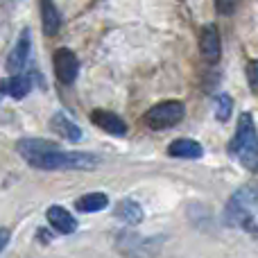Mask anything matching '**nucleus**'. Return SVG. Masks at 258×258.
<instances>
[{"label": "nucleus", "instance_id": "obj_15", "mask_svg": "<svg viewBox=\"0 0 258 258\" xmlns=\"http://www.w3.org/2000/svg\"><path fill=\"white\" fill-rule=\"evenodd\" d=\"M75 206L82 213H98V211H104L109 206V197L104 192H89V195L80 197Z\"/></svg>", "mask_w": 258, "mask_h": 258}, {"label": "nucleus", "instance_id": "obj_8", "mask_svg": "<svg viewBox=\"0 0 258 258\" xmlns=\"http://www.w3.org/2000/svg\"><path fill=\"white\" fill-rule=\"evenodd\" d=\"M91 120H93L95 127L104 129V132L111 134V136H125L127 134V122L122 120L118 113L107 111V109H95V111L91 113Z\"/></svg>", "mask_w": 258, "mask_h": 258}, {"label": "nucleus", "instance_id": "obj_2", "mask_svg": "<svg viewBox=\"0 0 258 258\" xmlns=\"http://www.w3.org/2000/svg\"><path fill=\"white\" fill-rule=\"evenodd\" d=\"M30 165L36 170H93L100 165V159L91 152H66L57 145L32 159Z\"/></svg>", "mask_w": 258, "mask_h": 258}, {"label": "nucleus", "instance_id": "obj_11", "mask_svg": "<svg viewBox=\"0 0 258 258\" xmlns=\"http://www.w3.org/2000/svg\"><path fill=\"white\" fill-rule=\"evenodd\" d=\"M57 147V143H52V141H43V138H23V141H18L16 143V150H18V154L23 156V159L30 163L32 159H36V156H41L43 152H48V150H54Z\"/></svg>", "mask_w": 258, "mask_h": 258}, {"label": "nucleus", "instance_id": "obj_18", "mask_svg": "<svg viewBox=\"0 0 258 258\" xmlns=\"http://www.w3.org/2000/svg\"><path fill=\"white\" fill-rule=\"evenodd\" d=\"M247 82H249V89L258 93V59L249 61V66H247Z\"/></svg>", "mask_w": 258, "mask_h": 258}, {"label": "nucleus", "instance_id": "obj_16", "mask_svg": "<svg viewBox=\"0 0 258 258\" xmlns=\"http://www.w3.org/2000/svg\"><path fill=\"white\" fill-rule=\"evenodd\" d=\"M116 215L122 220V222H127V224H138L143 220V209H141V204H138V202L122 200L120 204H118V209H116Z\"/></svg>", "mask_w": 258, "mask_h": 258}, {"label": "nucleus", "instance_id": "obj_21", "mask_svg": "<svg viewBox=\"0 0 258 258\" xmlns=\"http://www.w3.org/2000/svg\"><path fill=\"white\" fill-rule=\"evenodd\" d=\"M0 98H3V91H0Z\"/></svg>", "mask_w": 258, "mask_h": 258}, {"label": "nucleus", "instance_id": "obj_20", "mask_svg": "<svg viewBox=\"0 0 258 258\" xmlns=\"http://www.w3.org/2000/svg\"><path fill=\"white\" fill-rule=\"evenodd\" d=\"M9 238H12V231H9V229H3V227H0V251L7 247Z\"/></svg>", "mask_w": 258, "mask_h": 258}, {"label": "nucleus", "instance_id": "obj_3", "mask_svg": "<svg viewBox=\"0 0 258 258\" xmlns=\"http://www.w3.org/2000/svg\"><path fill=\"white\" fill-rule=\"evenodd\" d=\"M256 209H258V190L247 186L240 188L227 204V222L231 227L251 229Z\"/></svg>", "mask_w": 258, "mask_h": 258}, {"label": "nucleus", "instance_id": "obj_6", "mask_svg": "<svg viewBox=\"0 0 258 258\" xmlns=\"http://www.w3.org/2000/svg\"><path fill=\"white\" fill-rule=\"evenodd\" d=\"M30 50H32V32L25 27V30L21 32V36H18L14 50L7 57V71L12 73V75L14 73H21L23 68H25L27 59H30Z\"/></svg>", "mask_w": 258, "mask_h": 258}, {"label": "nucleus", "instance_id": "obj_12", "mask_svg": "<svg viewBox=\"0 0 258 258\" xmlns=\"http://www.w3.org/2000/svg\"><path fill=\"white\" fill-rule=\"evenodd\" d=\"M41 25H43L45 36H54L61 27V14L52 0H41Z\"/></svg>", "mask_w": 258, "mask_h": 258}, {"label": "nucleus", "instance_id": "obj_5", "mask_svg": "<svg viewBox=\"0 0 258 258\" xmlns=\"http://www.w3.org/2000/svg\"><path fill=\"white\" fill-rule=\"evenodd\" d=\"M52 61H54V75L61 84H73L77 80V73H80V61H77L75 52L68 48H59L57 52L52 54Z\"/></svg>", "mask_w": 258, "mask_h": 258}, {"label": "nucleus", "instance_id": "obj_7", "mask_svg": "<svg viewBox=\"0 0 258 258\" xmlns=\"http://www.w3.org/2000/svg\"><path fill=\"white\" fill-rule=\"evenodd\" d=\"M200 52L209 63H218L220 54H222V45H220V32L215 25H204L200 34Z\"/></svg>", "mask_w": 258, "mask_h": 258}, {"label": "nucleus", "instance_id": "obj_17", "mask_svg": "<svg viewBox=\"0 0 258 258\" xmlns=\"http://www.w3.org/2000/svg\"><path fill=\"white\" fill-rule=\"evenodd\" d=\"M233 111V100L229 93H220L218 98H215V116H218L220 122H227L229 116H231Z\"/></svg>", "mask_w": 258, "mask_h": 258}, {"label": "nucleus", "instance_id": "obj_10", "mask_svg": "<svg viewBox=\"0 0 258 258\" xmlns=\"http://www.w3.org/2000/svg\"><path fill=\"white\" fill-rule=\"evenodd\" d=\"M168 154L174 156V159H202L204 147H202V143L192 141V138H177L168 145Z\"/></svg>", "mask_w": 258, "mask_h": 258}, {"label": "nucleus", "instance_id": "obj_4", "mask_svg": "<svg viewBox=\"0 0 258 258\" xmlns=\"http://www.w3.org/2000/svg\"><path fill=\"white\" fill-rule=\"evenodd\" d=\"M183 116H186V107H183V102H179V100H170V102H159L152 109H147L145 116H143V120H145V125L150 129L161 132V129L177 127L179 122L183 120Z\"/></svg>", "mask_w": 258, "mask_h": 258}, {"label": "nucleus", "instance_id": "obj_13", "mask_svg": "<svg viewBox=\"0 0 258 258\" xmlns=\"http://www.w3.org/2000/svg\"><path fill=\"white\" fill-rule=\"evenodd\" d=\"M0 91L3 95H12L14 100H23L32 91V80L27 75H16L9 77L7 82H0Z\"/></svg>", "mask_w": 258, "mask_h": 258}, {"label": "nucleus", "instance_id": "obj_1", "mask_svg": "<svg viewBox=\"0 0 258 258\" xmlns=\"http://www.w3.org/2000/svg\"><path fill=\"white\" fill-rule=\"evenodd\" d=\"M227 152L242 168H247V170L258 168V136H256V125H254L251 113H242L238 118L236 134H233Z\"/></svg>", "mask_w": 258, "mask_h": 258}, {"label": "nucleus", "instance_id": "obj_14", "mask_svg": "<svg viewBox=\"0 0 258 258\" xmlns=\"http://www.w3.org/2000/svg\"><path fill=\"white\" fill-rule=\"evenodd\" d=\"M50 127H52V132H57L59 136H63L66 141H71V143H80L82 141V129L77 127L73 120H68L63 113H54L52 120H50Z\"/></svg>", "mask_w": 258, "mask_h": 258}, {"label": "nucleus", "instance_id": "obj_19", "mask_svg": "<svg viewBox=\"0 0 258 258\" xmlns=\"http://www.w3.org/2000/svg\"><path fill=\"white\" fill-rule=\"evenodd\" d=\"M236 7H238V0H215V9H218V14H222V16L233 14Z\"/></svg>", "mask_w": 258, "mask_h": 258}, {"label": "nucleus", "instance_id": "obj_9", "mask_svg": "<svg viewBox=\"0 0 258 258\" xmlns=\"http://www.w3.org/2000/svg\"><path fill=\"white\" fill-rule=\"evenodd\" d=\"M45 218H48V224L54 229V231L63 233V236H71V233H75L77 229V220L73 218L71 213H68L63 206H50L48 213H45Z\"/></svg>", "mask_w": 258, "mask_h": 258}]
</instances>
